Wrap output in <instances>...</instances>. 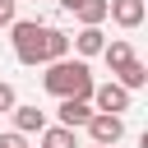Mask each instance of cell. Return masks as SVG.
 Segmentation results:
<instances>
[{"label":"cell","mask_w":148,"mask_h":148,"mask_svg":"<svg viewBox=\"0 0 148 148\" xmlns=\"http://www.w3.org/2000/svg\"><path fill=\"white\" fill-rule=\"evenodd\" d=\"M42 88H46L51 97H60V102H69V97L88 102L97 83H92L88 60H56V65H46V74H42Z\"/></svg>","instance_id":"6da1fadb"},{"label":"cell","mask_w":148,"mask_h":148,"mask_svg":"<svg viewBox=\"0 0 148 148\" xmlns=\"http://www.w3.org/2000/svg\"><path fill=\"white\" fill-rule=\"evenodd\" d=\"M42 32H46V23H37V18H14L9 23V42H14L18 65H46L42 60Z\"/></svg>","instance_id":"7a4b0ae2"},{"label":"cell","mask_w":148,"mask_h":148,"mask_svg":"<svg viewBox=\"0 0 148 148\" xmlns=\"http://www.w3.org/2000/svg\"><path fill=\"white\" fill-rule=\"evenodd\" d=\"M83 130H88L92 148H116V143L125 139V116H97V111H92V120H88Z\"/></svg>","instance_id":"3957f363"},{"label":"cell","mask_w":148,"mask_h":148,"mask_svg":"<svg viewBox=\"0 0 148 148\" xmlns=\"http://www.w3.org/2000/svg\"><path fill=\"white\" fill-rule=\"evenodd\" d=\"M88 102H92V111H97V116H120V111H130V92H125L116 79H111V83H97Z\"/></svg>","instance_id":"277c9868"},{"label":"cell","mask_w":148,"mask_h":148,"mask_svg":"<svg viewBox=\"0 0 148 148\" xmlns=\"http://www.w3.org/2000/svg\"><path fill=\"white\" fill-rule=\"evenodd\" d=\"M106 18L116 28H139L143 23V0H106Z\"/></svg>","instance_id":"5b68a950"},{"label":"cell","mask_w":148,"mask_h":148,"mask_svg":"<svg viewBox=\"0 0 148 148\" xmlns=\"http://www.w3.org/2000/svg\"><path fill=\"white\" fill-rule=\"evenodd\" d=\"M56 116H60V125H65V130H79V125H88V120H92V102L69 97V102H60V106H56Z\"/></svg>","instance_id":"8992f818"},{"label":"cell","mask_w":148,"mask_h":148,"mask_svg":"<svg viewBox=\"0 0 148 148\" xmlns=\"http://www.w3.org/2000/svg\"><path fill=\"white\" fill-rule=\"evenodd\" d=\"M9 116H14V134H23V139L46 130V111H37V106H14Z\"/></svg>","instance_id":"52a82bcc"},{"label":"cell","mask_w":148,"mask_h":148,"mask_svg":"<svg viewBox=\"0 0 148 148\" xmlns=\"http://www.w3.org/2000/svg\"><path fill=\"white\" fill-rule=\"evenodd\" d=\"M42 60H46V65L69 60V37H65L60 28H46V32H42Z\"/></svg>","instance_id":"ba28073f"},{"label":"cell","mask_w":148,"mask_h":148,"mask_svg":"<svg viewBox=\"0 0 148 148\" xmlns=\"http://www.w3.org/2000/svg\"><path fill=\"white\" fill-rule=\"evenodd\" d=\"M102 46H106V32H102V28H79V37H74V51H79V60H88V56H102Z\"/></svg>","instance_id":"9c48e42d"},{"label":"cell","mask_w":148,"mask_h":148,"mask_svg":"<svg viewBox=\"0 0 148 148\" xmlns=\"http://www.w3.org/2000/svg\"><path fill=\"white\" fill-rule=\"evenodd\" d=\"M102 60L111 65V74H120V69L134 60V51H130V42H120V37H116V42H106V46H102Z\"/></svg>","instance_id":"30bf717a"},{"label":"cell","mask_w":148,"mask_h":148,"mask_svg":"<svg viewBox=\"0 0 148 148\" xmlns=\"http://www.w3.org/2000/svg\"><path fill=\"white\" fill-rule=\"evenodd\" d=\"M116 83H120L125 92H134V88H143V83H148V65H143V60H130V65H125V69L116 74Z\"/></svg>","instance_id":"8fae6325"},{"label":"cell","mask_w":148,"mask_h":148,"mask_svg":"<svg viewBox=\"0 0 148 148\" xmlns=\"http://www.w3.org/2000/svg\"><path fill=\"white\" fill-rule=\"evenodd\" d=\"M74 18H79L83 28H102V23H106V0H83V5L74 9Z\"/></svg>","instance_id":"7c38bea8"},{"label":"cell","mask_w":148,"mask_h":148,"mask_svg":"<svg viewBox=\"0 0 148 148\" xmlns=\"http://www.w3.org/2000/svg\"><path fill=\"white\" fill-rule=\"evenodd\" d=\"M42 148H79V139H74V130H65V125H46V130H42Z\"/></svg>","instance_id":"4fadbf2b"},{"label":"cell","mask_w":148,"mask_h":148,"mask_svg":"<svg viewBox=\"0 0 148 148\" xmlns=\"http://www.w3.org/2000/svg\"><path fill=\"white\" fill-rule=\"evenodd\" d=\"M14 106H18V102H14V88L0 79V116H5V111H14Z\"/></svg>","instance_id":"5bb4252c"},{"label":"cell","mask_w":148,"mask_h":148,"mask_svg":"<svg viewBox=\"0 0 148 148\" xmlns=\"http://www.w3.org/2000/svg\"><path fill=\"white\" fill-rule=\"evenodd\" d=\"M0 148H28V139H23V134H14V130H9V134H0Z\"/></svg>","instance_id":"9a60e30c"},{"label":"cell","mask_w":148,"mask_h":148,"mask_svg":"<svg viewBox=\"0 0 148 148\" xmlns=\"http://www.w3.org/2000/svg\"><path fill=\"white\" fill-rule=\"evenodd\" d=\"M14 14H18V0H0V23H14Z\"/></svg>","instance_id":"2e32d148"},{"label":"cell","mask_w":148,"mask_h":148,"mask_svg":"<svg viewBox=\"0 0 148 148\" xmlns=\"http://www.w3.org/2000/svg\"><path fill=\"white\" fill-rule=\"evenodd\" d=\"M79 5H83V0H60V9H69V14H74Z\"/></svg>","instance_id":"e0dca14e"}]
</instances>
